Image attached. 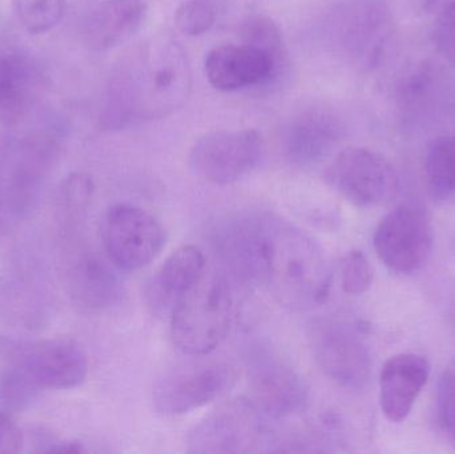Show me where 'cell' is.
<instances>
[{
	"instance_id": "obj_1",
	"label": "cell",
	"mask_w": 455,
	"mask_h": 454,
	"mask_svg": "<svg viewBox=\"0 0 455 454\" xmlns=\"http://www.w3.org/2000/svg\"><path fill=\"white\" fill-rule=\"evenodd\" d=\"M191 85L187 53L172 35L162 32L143 43L112 77L100 127L117 131L136 119L168 116L186 103Z\"/></svg>"
},
{
	"instance_id": "obj_2",
	"label": "cell",
	"mask_w": 455,
	"mask_h": 454,
	"mask_svg": "<svg viewBox=\"0 0 455 454\" xmlns=\"http://www.w3.org/2000/svg\"><path fill=\"white\" fill-rule=\"evenodd\" d=\"M264 287L293 309L321 306L331 287V267L320 245L273 216H267Z\"/></svg>"
},
{
	"instance_id": "obj_3",
	"label": "cell",
	"mask_w": 455,
	"mask_h": 454,
	"mask_svg": "<svg viewBox=\"0 0 455 454\" xmlns=\"http://www.w3.org/2000/svg\"><path fill=\"white\" fill-rule=\"evenodd\" d=\"M233 293L226 272L205 268L171 312V338L183 354L205 356L229 332Z\"/></svg>"
},
{
	"instance_id": "obj_4",
	"label": "cell",
	"mask_w": 455,
	"mask_h": 454,
	"mask_svg": "<svg viewBox=\"0 0 455 454\" xmlns=\"http://www.w3.org/2000/svg\"><path fill=\"white\" fill-rule=\"evenodd\" d=\"M0 362L26 370L42 389L76 388L87 378L83 349L71 340L24 341L0 338Z\"/></svg>"
},
{
	"instance_id": "obj_5",
	"label": "cell",
	"mask_w": 455,
	"mask_h": 454,
	"mask_svg": "<svg viewBox=\"0 0 455 454\" xmlns=\"http://www.w3.org/2000/svg\"><path fill=\"white\" fill-rule=\"evenodd\" d=\"M101 237L109 263L124 272L148 266L165 245V231L160 221L143 208L128 203H119L107 211Z\"/></svg>"
},
{
	"instance_id": "obj_6",
	"label": "cell",
	"mask_w": 455,
	"mask_h": 454,
	"mask_svg": "<svg viewBox=\"0 0 455 454\" xmlns=\"http://www.w3.org/2000/svg\"><path fill=\"white\" fill-rule=\"evenodd\" d=\"M325 181L355 207L374 208L395 197L398 179L392 164L365 147H347L325 171Z\"/></svg>"
},
{
	"instance_id": "obj_7",
	"label": "cell",
	"mask_w": 455,
	"mask_h": 454,
	"mask_svg": "<svg viewBox=\"0 0 455 454\" xmlns=\"http://www.w3.org/2000/svg\"><path fill=\"white\" fill-rule=\"evenodd\" d=\"M432 221L422 208L403 204L387 213L377 227L374 250L379 260L395 274L419 271L433 250Z\"/></svg>"
},
{
	"instance_id": "obj_8",
	"label": "cell",
	"mask_w": 455,
	"mask_h": 454,
	"mask_svg": "<svg viewBox=\"0 0 455 454\" xmlns=\"http://www.w3.org/2000/svg\"><path fill=\"white\" fill-rule=\"evenodd\" d=\"M261 155L262 139L257 131H215L192 146L188 164L203 180L227 186L251 173Z\"/></svg>"
},
{
	"instance_id": "obj_9",
	"label": "cell",
	"mask_w": 455,
	"mask_h": 454,
	"mask_svg": "<svg viewBox=\"0 0 455 454\" xmlns=\"http://www.w3.org/2000/svg\"><path fill=\"white\" fill-rule=\"evenodd\" d=\"M245 360L249 383L259 410L275 418H291L307 410L309 389L304 378L275 352L254 346Z\"/></svg>"
},
{
	"instance_id": "obj_10",
	"label": "cell",
	"mask_w": 455,
	"mask_h": 454,
	"mask_svg": "<svg viewBox=\"0 0 455 454\" xmlns=\"http://www.w3.org/2000/svg\"><path fill=\"white\" fill-rule=\"evenodd\" d=\"M235 368L221 362L187 365L155 384L152 402L165 416H180L205 407L235 386Z\"/></svg>"
},
{
	"instance_id": "obj_11",
	"label": "cell",
	"mask_w": 455,
	"mask_h": 454,
	"mask_svg": "<svg viewBox=\"0 0 455 454\" xmlns=\"http://www.w3.org/2000/svg\"><path fill=\"white\" fill-rule=\"evenodd\" d=\"M261 436V420L256 404L237 399L219 408L191 429L187 436V452H253Z\"/></svg>"
},
{
	"instance_id": "obj_12",
	"label": "cell",
	"mask_w": 455,
	"mask_h": 454,
	"mask_svg": "<svg viewBox=\"0 0 455 454\" xmlns=\"http://www.w3.org/2000/svg\"><path fill=\"white\" fill-rule=\"evenodd\" d=\"M267 215L229 219L215 234L216 251L228 271L243 284L264 287Z\"/></svg>"
},
{
	"instance_id": "obj_13",
	"label": "cell",
	"mask_w": 455,
	"mask_h": 454,
	"mask_svg": "<svg viewBox=\"0 0 455 454\" xmlns=\"http://www.w3.org/2000/svg\"><path fill=\"white\" fill-rule=\"evenodd\" d=\"M313 354L326 378L347 389H363L371 378V360L363 341L350 328L336 323L317 325Z\"/></svg>"
},
{
	"instance_id": "obj_14",
	"label": "cell",
	"mask_w": 455,
	"mask_h": 454,
	"mask_svg": "<svg viewBox=\"0 0 455 454\" xmlns=\"http://www.w3.org/2000/svg\"><path fill=\"white\" fill-rule=\"evenodd\" d=\"M204 66L208 82L221 92L267 84L281 68L269 53L243 43L212 48L205 58Z\"/></svg>"
},
{
	"instance_id": "obj_15",
	"label": "cell",
	"mask_w": 455,
	"mask_h": 454,
	"mask_svg": "<svg viewBox=\"0 0 455 454\" xmlns=\"http://www.w3.org/2000/svg\"><path fill=\"white\" fill-rule=\"evenodd\" d=\"M147 13L146 0H95L83 13L80 35L93 50L114 47L139 31Z\"/></svg>"
},
{
	"instance_id": "obj_16",
	"label": "cell",
	"mask_w": 455,
	"mask_h": 454,
	"mask_svg": "<svg viewBox=\"0 0 455 454\" xmlns=\"http://www.w3.org/2000/svg\"><path fill=\"white\" fill-rule=\"evenodd\" d=\"M429 375V362L419 354H395L385 362L379 375V404L390 423H403L411 415Z\"/></svg>"
},
{
	"instance_id": "obj_17",
	"label": "cell",
	"mask_w": 455,
	"mask_h": 454,
	"mask_svg": "<svg viewBox=\"0 0 455 454\" xmlns=\"http://www.w3.org/2000/svg\"><path fill=\"white\" fill-rule=\"evenodd\" d=\"M339 138V128L331 115L318 109L302 112L285 128L283 152L293 164H315L333 152Z\"/></svg>"
},
{
	"instance_id": "obj_18",
	"label": "cell",
	"mask_w": 455,
	"mask_h": 454,
	"mask_svg": "<svg viewBox=\"0 0 455 454\" xmlns=\"http://www.w3.org/2000/svg\"><path fill=\"white\" fill-rule=\"evenodd\" d=\"M40 87L42 74L28 58L0 55V124H19L34 106Z\"/></svg>"
},
{
	"instance_id": "obj_19",
	"label": "cell",
	"mask_w": 455,
	"mask_h": 454,
	"mask_svg": "<svg viewBox=\"0 0 455 454\" xmlns=\"http://www.w3.org/2000/svg\"><path fill=\"white\" fill-rule=\"evenodd\" d=\"M67 288L72 301L87 311L109 308L122 296V283L111 266L88 252L72 264L67 275Z\"/></svg>"
},
{
	"instance_id": "obj_20",
	"label": "cell",
	"mask_w": 455,
	"mask_h": 454,
	"mask_svg": "<svg viewBox=\"0 0 455 454\" xmlns=\"http://www.w3.org/2000/svg\"><path fill=\"white\" fill-rule=\"evenodd\" d=\"M207 268L204 255L195 245H181L157 269L149 284L148 298L157 311H171L179 299L197 282Z\"/></svg>"
},
{
	"instance_id": "obj_21",
	"label": "cell",
	"mask_w": 455,
	"mask_h": 454,
	"mask_svg": "<svg viewBox=\"0 0 455 454\" xmlns=\"http://www.w3.org/2000/svg\"><path fill=\"white\" fill-rule=\"evenodd\" d=\"M425 175L435 199L455 196V136L435 139L425 156Z\"/></svg>"
},
{
	"instance_id": "obj_22",
	"label": "cell",
	"mask_w": 455,
	"mask_h": 454,
	"mask_svg": "<svg viewBox=\"0 0 455 454\" xmlns=\"http://www.w3.org/2000/svg\"><path fill=\"white\" fill-rule=\"evenodd\" d=\"M93 191L92 180L84 173H72L60 184L56 197V212L64 231H74L82 223Z\"/></svg>"
},
{
	"instance_id": "obj_23",
	"label": "cell",
	"mask_w": 455,
	"mask_h": 454,
	"mask_svg": "<svg viewBox=\"0 0 455 454\" xmlns=\"http://www.w3.org/2000/svg\"><path fill=\"white\" fill-rule=\"evenodd\" d=\"M39 384L21 368L5 365L0 370V408L4 412H24L36 402Z\"/></svg>"
},
{
	"instance_id": "obj_24",
	"label": "cell",
	"mask_w": 455,
	"mask_h": 454,
	"mask_svg": "<svg viewBox=\"0 0 455 454\" xmlns=\"http://www.w3.org/2000/svg\"><path fill=\"white\" fill-rule=\"evenodd\" d=\"M238 36L243 44L265 51L283 64L285 59L283 35L277 24L265 15H251L243 19L238 26Z\"/></svg>"
},
{
	"instance_id": "obj_25",
	"label": "cell",
	"mask_w": 455,
	"mask_h": 454,
	"mask_svg": "<svg viewBox=\"0 0 455 454\" xmlns=\"http://www.w3.org/2000/svg\"><path fill=\"white\" fill-rule=\"evenodd\" d=\"M67 10V0H15L18 20L32 35L55 28Z\"/></svg>"
},
{
	"instance_id": "obj_26",
	"label": "cell",
	"mask_w": 455,
	"mask_h": 454,
	"mask_svg": "<svg viewBox=\"0 0 455 454\" xmlns=\"http://www.w3.org/2000/svg\"><path fill=\"white\" fill-rule=\"evenodd\" d=\"M216 8L211 0H186L175 12L179 31L189 36H199L212 28Z\"/></svg>"
},
{
	"instance_id": "obj_27",
	"label": "cell",
	"mask_w": 455,
	"mask_h": 454,
	"mask_svg": "<svg viewBox=\"0 0 455 454\" xmlns=\"http://www.w3.org/2000/svg\"><path fill=\"white\" fill-rule=\"evenodd\" d=\"M437 416L441 431L455 447V357L438 384Z\"/></svg>"
},
{
	"instance_id": "obj_28",
	"label": "cell",
	"mask_w": 455,
	"mask_h": 454,
	"mask_svg": "<svg viewBox=\"0 0 455 454\" xmlns=\"http://www.w3.org/2000/svg\"><path fill=\"white\" fill-rule=\"evenodd\" d=\"M342 288L347 295H363L373 283V268L361 251H352L344 259L341 269Z\"/></svg>"
},
{
	"instance_id": "obj_29",
	"label": "cell",
	"mask_w": 455,
	"mask_h": 454,
	"mask_svg": "<svg viewBox=\"0 0 455 454\" xmlns=\"http://www.w3.org/2000/svg\"><path fill=\"white\" fill-rule=\"evenodd\" d=\"M435 45L445 60L455 67V7L438 16Z\"/></svg>"
},
{
	"instance_id": "obj_30",
	"label": "cell",
	"mask_w": 455,
	"mask_h": 454,
	"mask_svg": "<svg viewBox=\"0 0 455 454\" xmlns=\"http://www.w3.org/2000/svg\"><path fill=\"white\" fill-rule=\"evenodd\" d=\"M24 445L20 428L5 412H0V454L19 453Z\"/></svg>"
},
{
	"instance_id": "obj_31",
	"label": "cell",
	"mask_w": 455,
	"mask_h": 454,
	"mask_svg": "<svg viewBox=\"0 0 455 454\" xmlns=\"http://www.w3.org/2000/svg\"><path fill=\"white\" fill-rule=\"evenodd\" d=\"M42 452L44 453H83L85 452V448L77 442H50L45 450Z\"/></svg>"
},
{
	"instance_id": "obj_32",
	"label": "cell",
	"mask_w": 455,
	"mask_h": 454,
	"mask_svg": "<svg viewBox=\"0 0 455 454\" xmlns=\"http://www.w3.org/2000/svg\"><path fill=\"white\" fill-rule=\"evenodd\" d=\"M455 7V0H427L425 8L433 15L441 16Z\"/></svg>"
}]
</instances>
